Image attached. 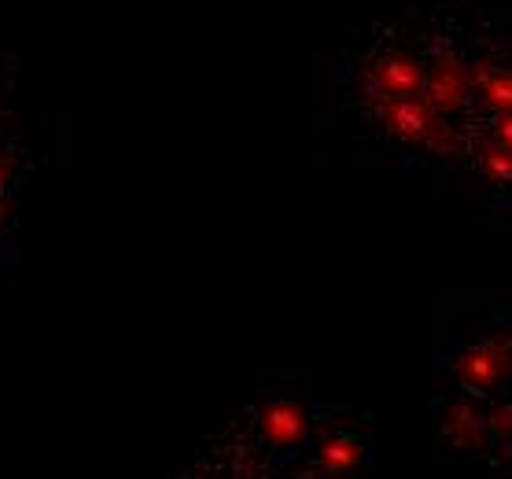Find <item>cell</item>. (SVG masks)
<instances>
[{
  "mask_svg": "<svg viewBox=\"0 0 512 479\" xmlns=\"http://www.w3.org/2000/svg\"><path fill=\"white\" fill-rule=\"evenodd\" d=\"M479 74L476 63H468L454 52V48H443L439 56L428 59V82H424V100H428L443 118L461 115L468 107V100L476 96Z\"/></svg>",
  "mask_w": 512,
  "mask_h": 479,
  "instance_id": "cell-2",
  "label": "cell"
},
{
  "mask_svg": "<svg viewBox=\"0 0 512 479\" xmlns=\"http://www.w3.org/2000/svg\"><path fill=\"white\" fill-rule=\"evenodd\" d=\"M476 166L487 174V181H494V185H512V152H505L501 144H494L487 137V141L476 144Z\"/></svg>",
  "mask_w": 512,
  "mask_h": 479,
  "instance_id": "cell-8",
  "label": "cell"
},
{
  "mask_svg": "<svg viewBox=\"0 0 512 479\" xmlns=\"http://www.w3.org/2000/svg\"><path fill=\"white\" fill-rule=\"evenodd\" d=\"M487 424H490V435L498 439V443H509L512 439V402H494L487 409Z\"/></svg>",
  "mask_w": 512,
  "mask_h": 479,
  "instance_id": "cell-9",
  "label": "cell"
},
{
  "mask_svg": "<svg viewBox=\"0 0 512 479\" xmlns=\"http://www.w3.org/2000/svg\"><path fill=\"white\" fill-rule=\"evenodd\" d=\"M476 74H479V85H476L479 104L490 107L494 115L512 111V67L490 59V63H476Z\"/></svg>",
  "mask_w": 512,
  "mask_h": 479,
  "instance_id": "cell-6",
  "label": "cell"
},
{
  "mask_svg": "<svg viewBox=\"0 0 512 479\" xmlns=\"http://www.w3.org/2000/svg\"><path fill=\"white\" fill-rule=\"evenodd\" d=\"M317 461L332 476H347L365 461V446L358 439H350V435H325L321 446H317Z\"/></svg>",
  "mask_w": 512,
  "mask_h": 479,
  "instance_id": "cell-7",
  "label": "cell"
},
{
  "mask_svg": "<svg viewBox=\"0 0 512 479\" xmlns=\"http://www.w3.org/2000/svg\"><path fill=\"white\" fill-rule=\"evenodd\" d=\"M428 82V63L406 48H384L365 59L358 74V93H365L369 107L384 100H406V96H424Z\"/></svg>",
  "mask_w": 512,
  "mask_h": 479,
  "instance_id": "cell-1",
  "label": "cell"
},
{
  "mask_svg": "<svg viewBox=\"0 0 512 479\" xmlns=\"http://www.w3.org/2000/svg\"><path fill=\"white\" fill-rule=\"evenodd\" d=\"M258 432L277 454H295L306 443V435H310L306 409L299 402H291V398H273L258 413Z\"/></svg>",
  "mask_w": 512,
  "mask_h": 479,
  "instance_id": "cell-5",
  "label": "cell"
},
{
  "mask_svg": "<svg viewBox=\"0 0 512 479\" xmlns=\"http://www.w3.org/2000/svg\"><path fill=\"white\" fill-rule=\"evenodd\" d=\"M439 432H443L446 443L454 446V450H461V454H487L490 443H494L487 413H483L476 402H468V398L446 402L443 413H439Z\"/></svg>",
  "mask_w": 512,
  "mask_h": 479,
  "instance_id": "cell-4",
  "label": "cell"
},
{
  "mask_svg": "<svg viewBox=\"0 0 512 479\" xmlns=\"http://www.w3.org/2000/svg\"><path fill=\"white\" fill-rule=\"evenodd\" d=\"M490 141L501 144L505 152H512V111L494 115V133H490Z\"/></svg>",
  "mask_w": 512,
  "mask_h": 479,
  "instance_id": "cell-10",
  "label": "cell"
},
{
  "mask_svg": "<svg viewBox=\"0 0 512 479\" xmlns=\"http://www.w3.org/2000/svg\"><path fill=\"white\" fill-rule=\"evenodd\" d=\"M454 376L472 395H494L512 380V343L509 339H487V343L457 351Z\"/></svg>",
  "mask_w": 512,
  "mask_h": 479,
  "instance_id": "cell-3",
  "label": "cell"
}]
</instances>
